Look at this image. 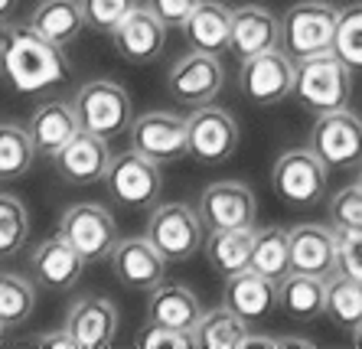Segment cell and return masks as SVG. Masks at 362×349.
I'll return each mask as SVG.
<instances>
[{"mask_svg": "<svg viewBox=\"0 0 362 349\" xmlns=\"http://www.w3.org/2000/svg\"><path fill=\"white\" fill-rule=\"evenodd\" d=\"M0 78L20 95L49 92L69 78L62 46L36 33L30 23L0 26Z\"/></svg>", "mask_w": 362, "mask_h": 349, "instance_id": "obj_1", "label": "cell"}, {"mask_svg": "<svg viewBox=\"0 0 362 349\" xmlns=\"http://www.w3.org/2000/svg\"><path fill=\"white\" fill-rule=\"evenodd\" d=\"M349 95H353V69L337 52L297 59L294 98L303 111H313V114L339 111L349 105Z\"/></svg>", "mask_w": 362, "mask_h": 349, "instance_id": "obj_2", "label": "cell"}, {"mask_svg": "<svg viewBox=\"0 0 362 349\" xmlns=\"http://www.w3.org/2000/svg\"><path fill=\"white\" fill-rule=\"evenodd\" d=\"M72 108H76L78 128L92 131L98 137H108V141L111 137H121L134 124L131 98L111 78H92V82L78 85V92L72 95Z\"/></svg>", "mask_w": 362, "mask_h": 349, "instance_id": "obj_3", "label": "cell"}, {"mask_svg": "<svg viewBox=\"0 0 362 349\" xmlns=\"http://www.w3.org/2000/svg\"><path fill=\"white\" fill-rule=\"evenodd\" d=\"M337 20L339 10L323 4V0H300L294 7H287L281 17V49L291 59L333 52Z\"/></svg>", "mask_w": 362, "mask_h": 349, "instance_id": "obj_4", "label": "cell"}, {"mask_svg": "<svg viewBox=\"0 0 362 349\" xmlns=\"http://www.w3.org/2000/svg\"><path fill=\"white\" fill-rule=\"evenodd\" d=\"M307 147L329 170H356L362 167V118L346 108L317 114Z\"/></svg>", "mask_w": 362, "mask_h": 349, "instance_id": "obj_5", "label": "cell"}, {"mask_svg": "<svg viewBox=\"0 0 362 349\" xmlns=\"http://www.w3.org/2000/svg\"><path fill=\"white\" fill-rule=\"evenodd\" d=\"M327 173L329 167L310 147H294L274 160L271 187L291 206H317L327 196Z\"/></svg>", "mask_w": 362, "mask_h": 349, "instance_id": "obj_6", "label": "cell"}, {"mask_svg": "<svg viewBox=\"0 0 362 349\" xmlns=\"http://www.w3.org/2000/svg\"><path fill=\"white\" fill-rule=\"evenodd\" d=\"M202 219L186 203H163L147 219V239L160 248L167 261H189L206 245L202 239Z\"/></svg>", "mask_w": 362, "mask_h": 349, "instance_id": "obj_7", "label": "cell"}, {"mask_svg": "<svg viewBox=\"0 0 362 349\" xmlns=\"http://www.w3.org/2000/svg\"><path fill=\"white\" fill-rule=\"evenodd\" d=\"M59 235L78 248L85 261H105L118 245V222L98 203H76L59 219Z\"/></svg>", "mask_w": 362, "mask_h": 349, "instance_id": "obj_8", "label": "cell"}, {"mask_svg": "<svg viewBox=\"0 0 362 349\" xmlns=\"http://www.w3.org/2000/svg\"><path fill=\"white\" fill-rule=\"evenodd\" d=\"M105 187H108L111 199L121 206H131V209L151 206L163 189L160 163L131 147V150L111 157V167L105 173Z\"/></svg>", "mask_w": 362, "mask_h": 349, "instance_id": "obj_9", "label": "cell"}, {"mask_svg": "<svg viewBox=\"0 0 362 349\" xmlns=\"http://www.w3.org/2000/svg\"><path fill=\"white\" fill-rule=\"evenodd\" d=\"M294 76H297V59H291L284 49H268L258 52L252 59H242V72H238V85H242L245 98L252 105H278L287 95H294Z\"/></svg>", "mask_w": 362, "mask_h": 349, "instance_id": "obj_10", "label": "cell"}, {"mask_svg": "<svg viewBox=\"0 0 362 349\" xmlns=\"http://www.w3.org/2000/svg\"><path fill=\"white\" fill-rule=\"evenodd\" d=\"M189 131V157L199 163H222L228 160L238 147V124L226 108L216 105H199L186 118Z\"/></svg>", "mask_w": 362, "mask_h": 349, "instance_id": "obj_11", "label": "cell"}, {"mask_svg": "<svg viewBox=\"0 0 362 349\" xmlns=\"http://www.w3.org/2000/svg\"><path fill=\"white\" fill-rule=\"evenodd\" d=\"M226 85V69L212 52H189L167 72V92L183 105H209Z\"/></svg>", "mask_w": 362, "mask_h": 349, "instance_id": "obj_12", "label": "cell"}, {"mask_svg": "<svg viewBox=\"0 0 362 349\" xmlns=\"http://www.w3.org/2000/svg\"><path fill=\"white\" fill-rule=\"evenodd\" d=\"M131 147L157 163H173L189 153V131L186 118L173 111H147L131 124Z\"/></svg>", "mask_w": 362, "mask_h": 349, "instance_id": "obj_13", "label": "cell"}, {"mask_svg": "<svg viewBox=\"0 0 362 349\" xmlns=\"http://www.w3.org/2000/svg\"><path fill=\"white\" fill-rule=\"evenodd\" d=\"M202 225L209 232L216 229H242V225H255L258 215V199L245 183L238 179H219L212 187L202 189L199 206H196Z\"/></svg>", "mask_w": 362, "mask_h": 349, "instance_id": "obj_14", "label": "cell"}, {"mask_svg": "<svg viewBox=\"0 0 362 349\" xmlns=\"http://www.w3.org/2000/svg\"><path fill=\"white\" fill-rule=\"evenodd\" d=\"M56 177L72 183V187H88L105 179L111 167V150H108V137H98L92 131H76V137L69 144L59 147V153L52 157Z\"/></svg>", "mask_w": 362, "mask_h": 349, "instance_id": "obj_15", "label": "cell"}, {"mask_svg": "<svg viewBox=\"0 0 362 349\" xmlns=\"http://www.w3.org/2000/svg\"><path fill=\"white\" fill-rule=\"evenodd\" d=\"M167 30L170 26L144 4L134 13H127L124 23L111 33V43H115V52L121 59L134 62V66H147V62L160 59L167 49Z\"/></svg>", "mask_w": 362, "mask_h": 349, "instance_id": "obj_16", "label": "cell"}, {"mask_svg": "<svg viewBox=\"0 0 362 349\" xmlns=\"http://www.w3.org/2000/svg\"><path fill=\"white\" fill-rule=\"evenodd\" d=\"M111 271L124 288L134 290H151L163 281L167 274V258L160 255V248L153 245L147 235L144 239H124L111 252Z\"/></svg>", "mask_w": 362, "mask_h": 349, "instance_id": "obj_17", "label": "cell"}, {"mask_svg": "<svg viewBox=\"0 0 362 349\" xmlns=\"http://www.w3.org/2000/svg\"><path fill=\"white\" fill-rule=\"evenodd\" d=\"M66 330L78 349H108L118 340V307L108 297H78L66 314Z\"/></svg>", "mask_w": 362, "mask_h": 349, "instance_id": "obj_18", "label": "cell"}, {"mask_svg": "<svg viewBox=\"0 0 362 349\" xmlns=\"http://www.w3.org/2000/svg\"><path fill=\"white\" fill-rule=\"evenodd\" d=\"M337 255H339L337 229L320 225V222H307V225L291 229V271L329 278V274H337Z\"/></svg>", "mask_w": 362, "mask_h": 349, "instance_id": "obj_19", "label": "cell"}, {"mask_svg": "<svg viewBox=\"0 0 362 349\" xmlns=\"http://www.w3.org/2000/svg\"><path fill=\"white\" fill-rule=\"evenodd\" d=\"M85 264L88 261L78 255V248H72V242H66L62 235L40 242L30 255V271L36 284L46 290H69L72 284H78Z\"/></svg>", "mask_w": 362, "mask_h": 349, "instance_id": "obj_20", "label": "cell"}, {"mask_svg": "<svg viewBox=\"0 0 362 349\" xmlns=\"http://www.w3.org/2000/svg\"><path fill=\"white\" fill-rule=\"evenodd\" d=\"M281 46V17L262 4H245L232 10V46L238 59H252L258 52Z\"/></svg>", "mask_w": 362, "mask_h": 349, "instance_id": "obj_21", "label": "cell"}, {"mask_svg": "<svg viewBox=\"0 0 362 349\" xmlns=\"http://www.w3.org/2000/svg\"><path fill=\"white\" fill-rule=\"evenodd\" d=\"M226 307H232L248 324H262L264 317L278 310V281L264 278L255 268H245L226 278Z\"/></svg>", "mask_w": 362, "mask_h": 349, "instance_id": "obj_22", "label": "cell"}, {"mask_svg": "<svg viewBox=\"0 0 362 349\" xmlns=\"http://www.w3.org/2000/svg\"><path fill=\"white\" fill-rule=\"evenodd\" d=\"M26 131L33 137L36 153L42 157H56L62 144H69L78 131V118L76 108L69 102H59V98H49L33 108L30 121H26Z\"/></svg>", "mask_w": 362, "mask_h": 349, "instance_id": "obj_23", "label": "cell"}, {"mask_svg": "<svg viewBox=\"0 0 362 349\" xmlns=\"http://www.w3.org/2000/svg\"><path fill=\"white\" fill-rule=\"evenodd\" d=\"M183 33L189 49L222 56L232 46V10L219 0H199V7L183 23Z\"/></svg>", "mask_w": 362, "mask_h": 349, "instance_id": "obj_24", "label": "cell"}, {"mask_svg": "<svg viewBox=\"0 0 362 349\" xmlns=\"http://www.w3.org/2000/svg\"><path fill=\"white\" fill-rule=\"evenodd\" d=\"M278 310L297 324H310L327 314V278L291 271L278 281Z\"/></svg>", "mask_w": 362, "mask_h": 349, "instance_id": "obj_25", "label": "cell"}, {"mask_svg": "<svg viewBox=\"0 0 362 349\" xmlns=\"http://www.w3.org/2000/svg\"><path fill=\"white\" fill-rule=\"evenodd\" d=\"M147 320L153 324L180 326V330H196L202 320V304L186 284H157L147 297Z\"/></svg>", "mask_w": 362, "mask_h": 349, "instance_id": "obj_26", "label": "cell"}, {"mask_svg": "<svg viewBox=\"0 0 362 349\" xmlns=\"http://www.w3.org/2000/svg\"><path fill=\"white\" fill-rule=\"evenodd\" d=\"M255 225H242V229H216L206 235V258L222 278L252 268V252H255Z\"/></svg>", "mask_w": 362, "mask_h": 349, "instance_id": "obj_27", "label": "cell"}, {"mask_svg": "<svg viewBox=\"0 0 362 349\" xmlns=\"http://www.w3.org/2000/svg\"><path fill=\"white\" fill-rule=\"evenodd\" d=\"M30 26L56 46H66L85 30L82 4L78 0H40L30 17Z\"/></svg>", "mask_w": 362, "mask_h": 349, "instance_id": "obj_28", "label": "cell"}, {"mask_svg": "<svg viewBox=\"0 0 362 349\" xmlns=\"http://www.w3.org/2000/svg\"><path fill=\"white\" fill-rule=\"evenodd\" d=\"M252 333V324L242 320V317L232 310V307H216V310H206L202 320L196 324V340L199 349H245V340Z\"/></svg>", "mask_w": 362, "mask_h": 349, "instance_id": "obj_29", "label": "cell"}, {"mask_svg": "<svg viewBox=\"0 0 362 349\" xmlns=\"http://www.w3.org/2000/svg\"><path fill=\"white\" fill-rule=\"evenodd\" d=\"M252 268L271 281H281L284 274H291V232H284L281 225H268V229L255 232Z\"/></svg>", "mask_w": 362, "mask_h": 349, "instance_id": "obj_30", "label": "cell"}, {"mask_svg": "<svg viewBox=\"0 0 362 349\" xmlns=\"http://www.w3.org/2000/svg\"><path fill=\"white\" fill-rule=\"evenodd\" d=\"M327 317L337 326L356 330L362 324V281L337 271L327 278Z\"/></svg>", "mask_w": 362, "mask_h": 349, "instance_id": "obj_31", "label": "cell"}, {"mask_svg": "<svg viewBox=\"0 0 362 349\" xmlns=\"http://www.w3.org/2000/svg\"><path fill=\"white\" fill-rule=\"evenodd\" d=\"M36 310V288L17 271H0V324L23 326Z\"/></svg>", "mask_w": 362, "mask_h": 349, "instance_id": "obj_32", "label": "cell"}, {"mask_svg": "<svg viewBox=\"0 0 362 349\" xmlns=\"http://www.w3.org/2000/svg\"><path fill=\"white\" fill-rule=\"evenodd\" d=\"M36 144L20 124H0V179L23 177L33 167Z\"/></svg>", "mask_w": 362, "mask_h": 349, "instance_id": "obj_33", "label": "cell"}, {"mask_svg": "<svg viewBox=\"0 0 362 349\" xmlns=\"http://www.w3.org/2000/svg\"><path fill=\"white\" fill-rule=\"evenodd\" d=\"M30 235V213L20 196L0 193V258L17 255Z\"/></svg>", "mask_w": 362, "mask_h": 349, "instance_id": "obj_34", "label": "cell"}, {"mask_svg": "<svg viewBox=\"0 0 362 349\" xmlns=\"http://www.w3.org/2000/svg\"><path fill=\"white\" fill-rule=\"evenodd\" d=\"M333 52L349 69H359L362 72V4H349V7L339 10Z\"/></svg>", "mask_w": 362, "mask_h": 349, "instance_id": "obj_35", "label": "cell"}, {"mask_svg": "<svg viewBox=\"0 0 362 349\" xmlns=\"http://www.w3.org/2000/svg\"><path fill=\"white\" fill-rule=\"evenodd\" d=\"M85 13V26L95 33H115L127 13L137 10V0H78Z\"/></svg>", "mask_w": 362, "mask_h": 349, "instance_id": "obj_36", "label": "cell"}, {"mask_svg": "<svg viewBox=\"0 0 362 349\" xmlns=\"http://www.w3.org/2000/svg\"><path fill=\"white\" fill-rule=\"evenodd\" d=\"M134 343L141 349H199L196 330H180V326L153 324V320H147Z\"/></svg>", "mask_w": 362, "mask_h": 349, "instance_id": "obj_37", "label": "cell"}, {"mask_svg": "<svg viewBox=\"0 0 362 349\" xmlns=\"http://www.w3.org/2000/svg\"><path fill=\"white\" fill-rule=\"evenodd\" d=\"M329 222L337 232H362V189L359 183L343 187L329 199Z\"/></svg>", "mask_w": 362, "mask_h": 349, "instance_id": "obj_38", "label": "cell"}, {"mask_svg": "<svg viewBox=\"0 0 362 349\" xmlns=\"http://www.w3.org/2000/svg\"><path fill=\"white\" fill-rule=\"evenodd\" d=\"M337 235H339L337 271L362 281V232H337Z\"/></svg>", "mask_w": 362, "mask_h": 349, "instance_id": "obj_39", "label": "cell"}, {"mask_svg": "<svg viewBox=\"0 0 362 349\" xmlns=\"http://www.w3.org/2000/svg\"><path fill=\"white\" fill-rule=\"evenodd\" d=\"M147 7H151L167 26H180V30H183L189 13L199 7V0H147Z\"/></svg>", "mask_w": 362, "mask_h": 349, "instance_id": "obj_40", "label": "cell"}, {"mask_svg": "<svg viewBox=\"0 0 362 349\" xmlns=\"http://www.w3.org/2000/svg\"><path fill=\"white\" fill-rule=\"evenodd\" d=\"M30 346H46V349H78L76 336L62 326V330H52V333H40L30 340Z\"/></svg>", "mask_w": 362, "mask_h": 349, "instance_id": "obj_41", "label": "cell"}, {"mask_svg": "<svg viewBox=\"0 0 362 349\" xmlns=\"http://www.w3.org/2000/svg\"><path fill=\"white\" fill-rule=\"evenodd\" d=\"M284 346H297V349H307V346H317L313 340H307V336H281V349Z\"/></svg>", "mask_w": 362, "mask_h": 349, "instance_id": "obj_42", "label": "cell"}, {"mask_svg": "<svg viewBox=\"0 0 362 349\" xmlns=\"http://www.w3.org/2000/svg\"><path fill=\"white\" fill-rule=\"evenodd\" d=\"M17 4H20V0H0V26L10 20V13L17 10Z\"/></svg>", "mask_w": 362, "mask_h": 349, "instance_id": "obj_43", "label": "cell"}, {"mask_svg": "<svg viewBox=\"0 0 362 349\" xmlns=\"http://www.w3.org/2000/svg\"><path fill=\"white\" fill-rule=\"evenodd\" d=\"M353 343H356V346L362 349V324H359V326H356V330H353Z\"/></svg>", "mask_w": 362, "mask_h": 349, "instance_id": "obj_44", "label": "cell"}, {"mask_svg": "<svg viewBox=\"0 0 362 349\" xmlns=\"http://www.w3.org/2000/svg\"><path fill=\"white\" fill-rule=\"evenodd\" d=\"M4 333H7V326L0 324V346H4Z\"/></svg>", "mask_w": 362, "mask_h": 349, "instance_id": "obj_45", "label": "cell"}, {"mask_svg": "<svg viewBox=\"0 0 362 349\" xmlns=\"http://www.w3.org/2000/svg\"><path fill=\"white\" fill-rule=\"evenodd\" d=\"M356 183H359V189H362V167H359V177H356Z\"/></svg>", "mask_w": 362, "mask_h": 349, "instance_id": "obj_46", "label": "cell"}]
</instances>
